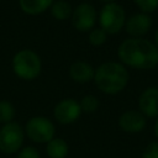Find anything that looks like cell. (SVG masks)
I'll return each mask as SVG.
<instances>
[{"label": "cell", "instance_id": "3957f363", "mask_svg": "<svg viewBox=\"0 0 158 158\" xmlns=\"http://www.w3.org/2000/svg\"><path fill=\"white\" fill-rule=\"evenodd\" d=\"M41 59L31 49H22L12 58V69L15 74L23 80H32L41 73Z\"/></svg>", "mask_w": 158, "mask_h": 158}, {"label": "cell", "instance_id": "277c9868", "mask_svg": "<svg viewBox=\"0 0 158 158\" xmlns=\"http://www.w3.org/2000/svg\"><path fill=\"white\" fill-rule=\"evenodd\" d=\"M99 23L100 28H102L106 33H118L126 23V14L123 7L115 1L107 2L99 14Z\"/></svg>", "mask_w": 158, "mask_h": 158}, {"label": "cell", "instance_id": "ffe728a7", "mask_svg": "<svg viewBox=\"0 0 158 158\" xmlns=\"http://www.w3.org/2000/svg\"><path fill=\"white\" fill-rule=\"evenodd\" d=\"M142 158H158V141H152L144 147Z\"/></svg>", "mask_w": 158, "mask_h": 158}, {"label": "cell", "instance_id": "5bb4252c", "mask_svg": "<svg viewBox=\"0 0 158 158\" xmlns=\"http://www.w3.org/2000/svg\"><path fill=\"white\" fill-rule=\"evenodd\" d=\"M46 151L51 158H65L68 154V144L62 138H53L47 143Z\"/></svg>", "mask_w": 158, "mask_h": 158}, {"label": "cell", "instance_id": "9a60e30c", "mask_svg": "<svg viewBox=\"0 0 158 158\" xmlns=\"http://www.w3.org/2000/svg\"><path fill=\"white\" fill-rule=\"evenodd\" d=\"M72 6L65 0H57L51 6V14L57 20H67L72 15Z\"/></svg>", "mask_w": 158, "mask_h": 158}, {"label": "cell", "instance_id": "5b68a950", "mask_svg": "<svg viewBox=\"0 0 158 158\" xmlns=\"http://www.w3.org/2000/svg\"><path fill=\"white\" fill-rule=\"evenodd\" d=\"M54 132V125L43 116H35L26 123V133L28 138L37 143H48L53 139Z\"/></svg>", "mask_w": 158, "mask_h": 158}, {"label": "cell", "instance_id": "ba28073f", "mask_svg": "<svg viewBox=\"0 0 158 158\" xmlns=\"http://www.w3.org/2000/svg\"><path fill=\"white\" fill-rule=\"evenodd\" d=\"M80 105L74 99H64L54 107V117L59 123L68 125L74 122L80 115Z\"/></svg>", "mask_w": 158, "mask_h": 158}, {"label": "cell", "instance_id": "8fae6325", "mask_svg": "<svg viewBox=\"0 0 158 158\" xmlns=\"http://www.w3.org/2000/svg\"><path fill=\"white\" fill-rule=\"evenodd\" d=\"M152 26V19L148 14L139 12L133 16H131L128 20H126L125 27L126 32L131 35L133 38H141V36L146 35Z\"/></svg>", "mask_w": 158, "mask_h": 158}, {"label": "cell", "instance_id": "52a82bcc", "mask_svg": "<svg viewBox=\"0 0 158 158\" xmlns=\"http://www.w3.org/2000/svg\"><path fill=\"white\" fill-rule=\"evenodd\" d=\"M96 21V10L93 5L88 2L79 4L72 12L73 26L81 32L89 31L94 27Z\"/></svg>", "mask_w": 158, "mask_h": 158}, {"label": "cell", "instance_id": "8992f818", "mask_svg": "<svg viewBox=\"0 0 158 158\" xmlns=\"http://www.w3.org/2000/svg\"><path fill=\"white\" fill-rule=\"evenodd\" d=\"M23 142V131L17 122L5 123L0 128V151L10 154L20 149Z\"/></svg>", "mask_w": 158, "mask_h": 158}, {"label": "cell", "instance_id": "7a4b0ae2", "mask_svg": "<svg viewBox=\"0 0 158 158\" xmlns=\"http://www.w3.org/2000/svg\"><path fill=\"white\" fill-rule=\"evenodd\" d=\"M130 75L127 69L117 62H106L100 64L94 73V81L96 86L105 94H117L122 91Z\"/></svg>", "mask_w": 158, "mask_h": 158}, {"label": "cell", "instance_id": "4fadbf2b", "mask_svg": "<svg viewBox=\"0 0 158 158\" xmlns=\"http://www.w3.org/2000/svg\"><path fill=\"white\" fill-rule=\"evenodd\" d=\"M20 7L25 14L38 15L46 11L53 2V0H20Z\"/></svg>", "mask_w": 158, "mask_h": 158}, {"label": "cell", "instance_id": "30bf717a", "mask_svg": "<svg viewBox=\"0 0 158 158\" xmlns=\"http://www.w3.org/2000/svg\"><path fill=\"white\" fill-rule=\"evenodd\" d=\"M138 109L146 117H158V88L149 86L141 93L138 98Z\"/></svg>", "mask_w": 158, "mask_h": 158}, {"label": "cell", "instance_id": "7402d4cb", "mask_svg": "<svg viewBox=\"0 0 158 158\" xmlns=\"http://www.w3.org/2000/svg\"><path fill=\"white\" fill-rule=\"evenodd\" d=\"M153 131H154L156 138H157V141H158V117L156 118V122H154V127H153Z\"/></svg>", "mask_w": 158, "mask_h": 158}, {"label": "cell", "instance_id": "603a6c76", "mask_svg": "<svg viewBox=\"0 0 158 158\" xmlns=\"http://www.w3.org/2000/svg\"><path fill=\"white\" fill-rule=\"evenodd\" d=\"M154 41H156V46H157V48H158V28H157V31H156V33H154Z\"/></svg>", "mask_w": 158, "mask_h": 158}, {"label": "cell", "instance_id": "9c48e42d", "mask_svg": "<svg viewBox=\"0 0 158 158\" xmlns=\"http://www.w3.org/2000/svg\"><path fill=\"white\" fill-rule=\"evenodd\" d=\"M147 117L139 110L125 111L118 118V126L127 133H138L146 128Z\"/></svg>", "mask_w": 158, "mask_h": 158}, {"label": "cell", "instance_id": "7c38bea8", "mask_svg": "<svg viewBox=\"0 0 158 158\" xmlns=\"http://www.w3.org/2000/svg\"><path fill=\"white\" fill-rule=\"evenodd\" d=\"M94 73V68L86 62H74L69 68V75L77 83H88L93 80Z\"/></svg>", "mask_w": 158, "mask_h": 158}, {"label": "cell", "instance_id": "ac0fdd59", "mask_svg": "<svg viewBox=\"0 0 158 158\" xmlns=\"http://www.w3.org/2000/svg\"><path fill=\"white\" fill-rule=\"evenodd\" d=\"M106 37L107 33L102 28H94L89 33V42L93 46H101L102 43H105Z\"/></svg>", "mask_w": 158, "mask_h": 158}, {"label": "cell", "instance_id": "cb8c5ba5", "mask_svg": "<svg viewBox=\"0 0 158 158\" xmlns=\"http://www.w3.org/2000/svg\"><path fill=\"white\" fill-rule=\"evenodd\" d=\"M102 1H106V2H114V0H102Z\"/></svg>", "mask_w": 158, "mask_h": 158}, {"label": "cell", "instance_id": "44dd1931", "mask_svg": "<svg viewBox=\"0 0 158 158\" xmlns=\"http://www.w3.org/2000/svg\"><path fill=\"white\" fill-rule=\"evenodd\" d=\"M17 158H40V153L35 147H25L17 154Z\"/></svg>", "mask_w": 158, "mask_h": 158}, {"label": "cell", "instance_id": "2e32d148", "mask_svg": "<svg viewBox=\"0 0 158 158\" xmlns=\"http://www.w3.org/2000/svg\"><path fill=\"white\" fill-rule=\"evenodd\" d=\"M15 116V109L10 101L1 100L0 101V123H9L12 121Z\"/></svg>", "mask_w": 158, "mask_h": 158}, {"label": "cell", "instance_id": "6da1fadb", "mask_svg": "<svg viewBox=\"0 0 158 158\" xmlns=\"http://www.w3.org/2000/svg\"><path fill=\"white\" fill-rule=\"evenodd\" d=\"M120 60L136 69H152L158 65V48L143 38H127L117 48Z\"/></svg>", "mask_w": 158, "mask_h": 158}, {"label": "cell", "instance_id": "e0dca14e", "mask_svg": "<svg viewBox=\"0 0 158 158\" xmlns=\"http://www.w3.org/2000/svg\"><path fill=\"white\" fill-rule=\"evenodd\" d=\"M80 110L86 112V114H90V112H94L98 110L99 107V100L96 96L94 95H85L81 100H80Z\"/></svg>", "mask_w": 158, "mask_h": 158}, {"label": "cell", "instance_id": "d6986e66", "mask_svg": "<svg viewBox=\"0 0 158 158\" xmlns=\"http://www.w3.org/2000/svg\"><path fill=\"white\" fill-rule=\"evenodd\" d=\"M133 2L144 14L153 12L158 9V0H133Z\"/></svg>", "mask_w": 158, "mask_h": 158}]
</instances>
